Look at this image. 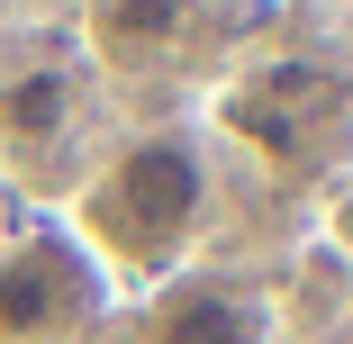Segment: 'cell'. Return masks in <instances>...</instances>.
Returning <instances> with one entry per match:
<instances>
[{
  "mask_svg": "<svg viewBox=\"0 0 353 344\" xmlns=\"http://www.w3.org/2000/svg\"><path fill=\"white\" fill-rule=\"evenodd\" d=\"M82 254L109 272V290H154L172 272L199 263L208 227H218V145L208 127L172 118V127H136L127 145H109L82 181H73V218Z\"/></svg>",
  "mask_w": 353,
  "mask_h": 344,
  "instance_id": "cell-1",
  "label": "cell"
},
{
  "mask_svg": "<svg viewBox=\"0 0 353 344\" xmlns=\"http://www.w3.org/2000/svg\"><path fill=\"white\" fill-rule=\"evenodd\" d=\"M109 317L118 290L63 218L0 227V344H82Z\"/></svg>",
  "mask_w": 353,
  "mask_h": 344,
  "instance_id": "cell-2",
  "label": "cell"
},
{
  "mask_svg": "<svg viewBox=\"0 0 353 344\" xmlns=\"http://www.w3.org/2000/svg\"><path fill=\"white\" fill-rule=\"evenodd\" d=\"M127 326L145 335V344H281V308L263 281H245V272H172V281L154 290H136Z\"/></svg>",
  "mask_w": 353,
  "mask_h": 344,
  "instance_id": "cell-3",
  "label": "cell"
},
{
  "mask_svg": "<svg viewBox=\"0 0 353 344\" xmlns=\"http://www.w3.org/2000/svg\"><path fill=\"white\" fill-rule=\"evenodd\" d=\"M82 118H91V54L82 45H28L19 63H0V172L73 145Z\"/></svg>",
  "mask_w": 353,
  "mask_h": 344,
  "instance_id": "cell-4",
  "label": "cell"
},
{
  "mask_svg": "<svg viewBox=\"0 0 353 344\" xmlns=\"http://www.w3.org/2000/svg\"><path fill=\"white\" fill-rule=\"evenodd\" d=\"M181 37H190V0H91L100 63H163Z\"/></svg>",
  "mask_w": 353,
  "mask_h": 344,
  "instance_id": "cell-5",
  "label": "cell"
},
{
  "mask_svg": "<svg viewBox=\"0 0 353 344\" xmlns=\"http://www.w3.org/2000/svg\"><path fill=\"white\" fill-rule=\"evenodd\" d=\"M82 344H145V335H136V326H127V308H118V317H109L100 335H82Z\"/></svg>",
  "mask_w": 353,
  "mask_h": 344,
  "instance_id": "cell-6",
  "label": "cell"
}]
</instances>
